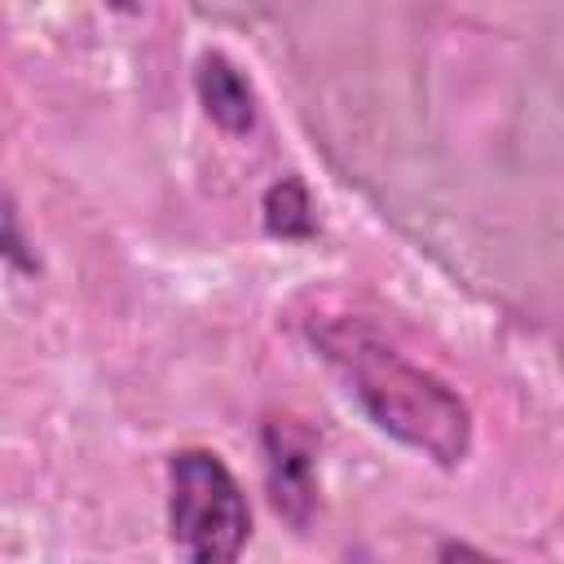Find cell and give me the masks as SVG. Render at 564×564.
<instances>
[{
    "instance_id": "6da1fadb",
    "label": "cell",
    "mask_w": 564,
    "mask_h": 564,
    "mask_svg": "<svg viewBox=\"0 0 564 564\" xmlns=\"http://www.w3.org/2000/svg\"><path fill=\"white\" fill-rule=\"evenodd\" d=\"M317 339L330 352V361L348 370L357 401L388 436L405 441L410 449L427 454L441 467L463 463L471 441V419H467V405L436 375L410 366L375 330L352 322L322 326Z\"/></svg>"
},
{
    "instance_id": "7a4b0ae2",
    "label": "cell",
    "mask_w": 564,
    "mask_h": 564,
    "mask_svg": "<svg viewBox=\"0 0 564 564\" xmlns=\"http://www.w3.org/2000/svg\"><path fill=\"white\" fill-rule=\"evenodd\" d=\"M167 520H172L176 546L203 564L234 560L251 533V511L238 480L207 449H185L172 458Z\"/></svg>"
},
{
    "instance_id": "3957f363",
    "label": "cell",
    "mask_w": 564,
    "mask_h": 564,
    "mask_svg": "<svg viewBox=\"0 0 564 564\" xmlns=\"http://www.w3.org/2000/svg\"><path fill=\"white\" fill-rule=\"evenodd\" d=\"M313 454L317 441L304 423L295 419H269L264 423V480L278 516H286L295 529L308 524L313 502H317V480H313Z\"/></svg>"
},
{
    "instance_id": "277c9868",
    "label": "cell",
    "mask_w": 564,
    "mask_h": 564,
    "mask_svg": "<svg viewBox=\"0 0 564 564\" xmlns=\"http://www.w3.org/2000/svg\"><path fill=\"white\" fill-rule=\"evenodd\" d=\"M198 97H203L207 115L225 132H247L256 123V97H251L247 79L220 53L203 57V66H198Z\"/></svg>"
},
{
    "instance_id": "5b68a950",
    "label": "cell",
    "mask_w": 564,
    "mask_h": 564,
    "mask_svg": "<svg viewBox=\"0 0 564 564\" xmlns=\"http://www.w3.org/2000/svg\"><path fill=\"white\" fill-rule=\"evenodd\" d=\"M264 225L278 238H308L313 234V203L300 181H278L264 194Z\"/></svg>"
}]
</instances>
